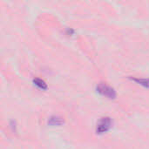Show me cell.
<instances>
[{
    "instance_id": "cell-1",
    "label": "cell",
    "mask_w": 149,
    "mask_h": 149,
    "mask_svg": "<svg viewBox=\"0 0 149 149\" xmlns=\"http://www.w3.org/2000/svg\"><path fill=\"white\" fill-rule=\"evenodd\" d=\"M97 91L99 93H100L101 95H103L105 97H107L108 99H115L116 98V91L113 87H111L106 84L100 83L97 86Z\"/></svg>"
},
{
    "instance_id": "cell-2",
    "label": "cell",
    "mask_w": 149,
    "mask_h": 149,
    "mask_svg": "<svg viewBox=\"0 0 149 149\" xmlns=\"http://www.w3.org/2000/svg\"><path fill=\"white\" fill-rule=\"evenodd\" d=\"M112 127V120L109 117H104L101 118L98 124H97V127H96V132L99 134H104L106 132H107Z\"/></svg>"
},
{
    "instance_id": "cell-3",
    "label": "cell",
    "mask_w": 149,
    "mask_h": 149,
    "mask_svg": "<svg viewBox=\"0 0 149 149\" xmlns=\"http://www.w3.org/2000/svg\"><path fill=\"white\" fill-rule=\"evenodd\" d=\"M48 123L52 126H60L64 123V120L58 116H52L49 119Z\"/></svg>"
},
{
    "instance_id": "cell-4",
    "label": "cell",
    "mask_w": 149,
    "mask_h": 149,
    "mask_svg": "<svg viewBox=\"0 0 149 149\" xmlns=\"http://www.w3.org/2000/svg\"><path fill=\"white\" fill-rule=\"evenodd\" d=\"M132 80L137 82L138 84L143 86L144 87L149 88V79H139V78H131Z\"/></svg>"
},
{
    "instance_id": "cell-5",
    "label": "cell",
    "mask_w": 149,
    "mask_h": 149,
    "mask_svg": "<svg viewBox=\"0 0 149 149\" xmlns=\"http://www.w3.org/2000/svg\"><path fill=\"white\" fill-rule=\"evenodd\" d=\"M33 83H34L36 86H38L39 88H41V89L45 90V89L47 88V85H46V83H45L44 80L40 79H38V78L34 79H33Z\"/></svg>"
}]
</instances>
